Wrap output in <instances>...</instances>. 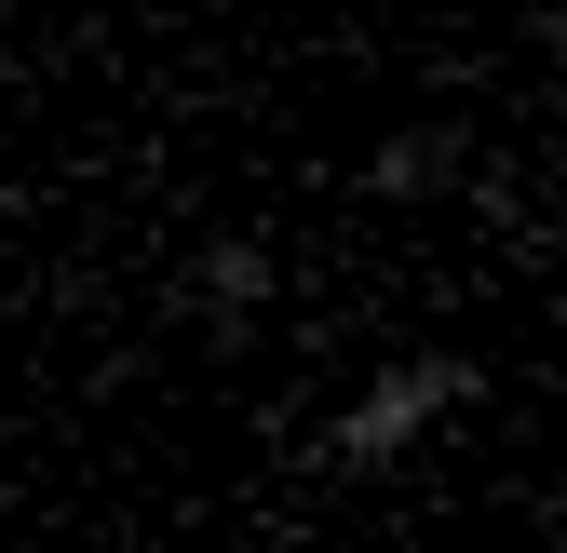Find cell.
Masks as SVG:
<instances>
[{
    "label": "cell",
    "instance_id": "3",
    "mask_svg": "<svg viewBox=\"0 0 567 553\" xmlns=\"http://www.w3.org/2000/svg\"><path fill=\"white\" fill-rule=\"evenodd\" d=\"M433 189H460V122H405L365 149V202H433Z\"/></svg>",
    "mask_w": 567,
    "mask_h": 553
},
{
    "label": "cell",
    "instance_id": "2",
    "mask_svg": "<svg viewBox=\"0 0 567 553\" xmlns=\"http://www.w3.org/2000/svg\"><path fill=\"white\" fill-rule=\"evenodd\" d=\"M270 284H284V270H270V243H244V230H217V243L189 257V284H176V298H189L203 324H257V311H270Z\"/></svg>",
    "mask_w": 567,
    "mask_h": 553
},
{
    "label": "cell",
    "instance_id": "1",
    "mask_svg": "<svg viewBox=\"0 0 567 553\" xmlns=\"http://www.w3.org/2000/svg\"><path fill=\"white\" fill-rule=\"evenodd\" d=\"M473 405H486V365H473V352H392V365L298 446V472H324V487H379V472H405L446 419H473Z\"/></svg>",
    "mask_w": 567,
    "mask_h": 553
},
{
    "label": "cell",
    "instance_id": "4",
    "mask_svg": "<svg viewBox=\"0 0 567 553\" xmlns=\"http://www.w3.org/2000/svg\"><path fill=\"white\" fill-rule=\"evenodd\" d=\"M554 243H567V202H554Z\"/></svg>",
    "mask_w": 567,
    "mask_h": 553
}]
</instances>
